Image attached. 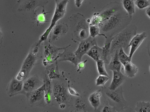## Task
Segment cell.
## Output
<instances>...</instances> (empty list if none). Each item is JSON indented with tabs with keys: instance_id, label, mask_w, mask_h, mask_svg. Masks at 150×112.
Masks as SVG:
<instances>
[{
	"instance_id": "1",
	"label": "cell",
	"mask_w": 150,
	"mask_h": 112,
	"mask_svg": "<svg viewBox=\"0 0 150 112\" xmlns=\"http://www.w3.org/2000/svg\"><path fill=\"white\" fill-rule=\"evenodd\" d=\"M132 20L123 8L120 10L99 27L100 33L105 38L113 37L128 26Z\"/></svg>"
},
{
	"instance_id": "2",
	"label": "cell",
	"mask_w": 150,
	"mask_h": 112,
	"mask_svg": "<svg viewBox=\"0 0 150 112\" xmlns=\"http://www.w3.org/2000/svg\"><path fill=\"white\" fill-rule=\"evenodd\" d=\"M71 40L79 43L90 36L89 25L84 15L79 13L73 14L69 18Z\"/></svg>"
},
{
	"instance_id": "3",
	"label": "cell",
	"mask_w": 150,
	"mask_h": 112,
	"mask_svg": "<svg viewBox=\"0 0 150 112\" xmlns=\"http://www.w3.org/2000/svg\"><path fill=\"white\" fill-rule=\"evenodd\" d=\"M137 27L135 25H129L113 37L110 54L112 55L116 50L121 47L127 50L130 40L137 34Z\"/></svg>"
},
{
	"instance_id": "4",
	"label": "cell",
	"mask_w": 150,
	"mask_h": 112,
	"mask_svg": "<svg viewBox=\"0 0 150 112\" xmlns=\"http://www.w3.org/2000/svg\"><path fill=\"white\" fill-rule=\"evenodd\" d=\"M69 0H56V6L54 12L50 26L41 36L38 44L45 40L50 32L58 20L64 16L66 11L67 4Z\"/></svg>"
},
{
	"instance_id": "5",
	"label": "cell",
	"mask_w": 150,
	"mask_h": 112,
	"mask_svg": "<svg viewBox=\"0 0 150 112\" xmlns=\"http://www.w3.org/2000/svg\"><path fill=\"white\" fill-rule=\"evenodd\" d=\"M123 8L122 5L116 2H110L103 7L97 13L100 17L102 21L99 27L116 12Z\"/></svg>"
},
{
	"instance_id": "6",
	"label": "cell",
	"mask_w": 150,
	"mask_h": 112,
	"mask_svg": "<svg viewBox=\"0 0 150 112\" xmlns=\"http://www.w3.org/2000/svg\"><path fill=\"white\" fill-rule=\"evenodd\" d=\"M48 2L47 0H19L16 7L19 11H33L38 6H44Z\"/></svg>"
},
{
	"instance_id": "7",
	"label": "cell",
	"mask_w": 150,
	"mask_h": 112,
	"mask_svg": "<svg viewBox=\"0 0 150 112\" xmlns=\"http://www.w3.org/2000/svg\"><path fill=\"white\" fill-rule=\"evenodd\" d=\"M69 94L68 88L63 84L57 83L54 86L53 91V97L59 104H61L67 102L69 98Z\"/></svg>"
},
{
	"instance_id": "8",
	"label": "cell",
	"mask_w": 150,
	"mask_h": 112,
	"mask_svg": "<svg viewBox=\"0 0 150 112\" xmlns=\"http://www.w3.org/2000/svg\"><path fill=\"white\" fill-rule=\"evenodd\" d=\"M79 44L77 49L74 52L81 61L83 56L86 54L88 51L97 43L96 38H93L90 36L86 39L80 42Z\"/></svg>"
},
{
	"instance_id": "9",
	"label": "cell",
	"mask_w": 150,
	"mask_h": 112,
	"mask_svg": "<svg viewBox=\"0 0 150 112\" xmlns=\"http://www.w3.org/2000/svg\"><path fill=\"white\" fill-rule=\"evenodd\" d=\"M123 89L120 86L114 91L110 90L107 92L106 95L113 101L120 104L123 109L129 108L128 103L124 98Z\"/></svg>"
},
{
	"instance_id": "10",
	"label": "cell",
	"mask_w": 150,
	"mask_h": 112,
	"mask_svg": "<svg viewBox=\"0 0 150 112\" xmlns=\"http://www.w3.org/2000/svg\"><path fill=\"white\" fill-rule=\"evenodd\" d=\"M69 27L67 24L59 23L56 24L50 32V42H51L65 35L68 31Z\"/></svg>"
},
{
	"instance_id": "11",
	"label": "cell",
	"mask_w": 150,
	"mask_h": 112,
	"mask_svg": "<svg viewBox=\"0 0 150 112\" xmlns=\"http://www.w3.org/2000/svg\"><path fill=\"white\" fill-rule=\"evenodd\" d=\"M147 36V32H143L136 34L131 39L129 45L130 48L129 56L131 59L135 51Z\"/></svg>"
},
{
	"instance_id": "12",
	"label": "cell",
	"mask_w": 150,
	"mask_h": 112,
	"mask_svg": "<svg viewBox=\"0 0 150 112\" xmlns=\"http://www.w3.org/2000/svg\"><path fill=\"white\" fill-rule=\"evenodd\" d=\"M44 87L43 85L33 91L28 93L27 99L30 104L35 105L43 100L44 94Z\"/></svg>"
},
{
	"instance_id": "13",
	"label": "cell",
	"mask_w": 150,
	"mask_h": 112,
	"mask_svg": "<svg viewBox=\"0 0 150 112\" xmlns=\"http://www.w3.org/2000/svg\"><path fill=\"white\" fill-rule=\"evenodd\" d=\"M42 82L38 77L33 76L23 83V90L28 93L40 88Z\"/></svg>"
},
{
	"instance_id": "14",
	"label": "cell",
	"mask_w": 150,
	"mask_h": 112,
	"mask_svg": "<svg viewBox=\"0 0 150 112\" xmlns=\"http://www.w3.org/2000/svg\"><path fill=\"white\" fill-rule=\"evenodd\" d=\"M112 80L108 87L109 90L114 91L117 89L124 82L126 79L125 76L120 71H113Z\"/></svg>"
},
{
	"instance_id": "15",
	"label": "cell",
	"mask_w": 150,
	"mask_h": 112,
	"mask_svg": "<svg viewBox=\"0 0 150 112\" xmlns=\"http://www.w3.org/2000/svg\"><path fill=\"white\" fill-rule=\"evenodd\" d=\"M70 46V44L68 46L64 49V50L63 53L59 54V61H69L76 66L81 61L76 56L74 52L67 49L68 47Z\"/></svg>"
},
{
	"instance_id": "16",
	"label": "cell",
	"mask_w": 150,
	"mask_h": 112,
	"mask_svg": "<svg viewBox=\"0 0 150 112\" xmlns=\"http://www.w3.org/2000/svg\"><path fill=\"white\" fill-rule=\"evenodd\" d=\"M23 83L16 79L12 80L8 88V93L10 96H12L19 93L23 90Z\"/></svg>"
},
{
	"instance_id": "17",
	"label": "cell",
	"mask_w": 150,
	"mask_h": 112,
	"mask_svg": "<svg viewBox=\"0 0 150 112\" xmlns=\"http://www.w3.org/2000/svg\"><path fill=\"white\" fill-rule=\"evenodd\" d=\"M116 50L112 55L111 61L108 66V69L113 71H120L122 64L120 62L118 57V51Z\"/></svg>"
},
{
	"instance_id": "18",
	"label": "cell",
	"mask_w": 150,
	"mask_h": 112,
	"mask_svg": "<svg viewBox=\"0 0 150 112\" xmlns=\"http://www.w3.org/2000/svg\"><path fill=\"white\" fill-rule=\"evenodd\" d=\"M123 65L125 76L130 78L134 77L138 71L137 66L131 61L127 62Z\"/></svg>"
},
{
	"instance_id": "19",
	"label": "cell",
	"mask_w": 150,
	"mask_h": 112,
	"mask_svg": "<svg viewBox=\"0 0 150 112\" xmlns=\"http://www.w3.org/2000/svg\"><path fill=\"white\" fill-rule=\"evenodd\" d=\"M101 89L97 90L91 94L88 97V100L95 110L99 107L100 104V98L102 95Z\"/></svg>"
},
{
	"instance_id": "20",
	"label": "cell",
	"mask_w": 150,
	"mask_h": 112,
	"mask_svg": "<svg viewBox=\"0 0 150 112\" xmlns=\"http://www.w3.org/2000/svg\"><path fill=\"white\" fill-rule=\"evenodd\" d=\"M113 37H107L105 38L106 40L104 43L103 47H102V54L100 59L104 60L106 63L108 62L107 57L110 54L111 44Z\"/></svg>"
},
{
	"instance_id": "21",
	"label": "cell",
	"mask_w": 150,
	"mask_h": 112,
	"mask_svg": "<svg viewBox=\"0 0 150 112\" xmlns=\"http://www.w3.org/2000/svg\"><path fill=\"white\" fill-rule=\"evenodd\" d=\"M102 51V48L100 47L96 44L88 51L86 54L96 61L100 58Z\"/></svg>"
},
{
	"instance_id": "22",
	"label": "cell",
	"mask_w": 150,
	"mask_h": 112,
	"mask_svg": "<svg viewBox=\"0 0 150 112\" xmlns=\"http://www.w3.org/2000/svg\"><path fill=\"white\" fill-rule=\"evenodd\" d=\"M122 6L129 15H132L135 13V4L134 0H121Z\"/></svg>"
},
{
	"instance_id": "23",
	"label": "cell",
	"mask_w": 150,
	"mask_h": 112,
	"mask_svg": "<svg viewBox=\"0 0 150 112\" xmlns=\"http://www.w3.org/2000/svg\"><path fill=\"white\" fill-rule=\"evenodd\" d=\"M35 58L34 54H29L24 61L21 69L25 70L28 73L32 67Z\"/></svg>"
},
{
	"instance_id": "24",
	"label": "cell",
	"mask_w": 150,
	"mask_h": 112,
	"mask_svg": "<svg viewBox=\"0 0 150 112\" xmlns=\"http://www.w3.org/2000/svg\"><path fill=\"white\" fill-rule=\"evenodd\" d=\"M136 112H150V102L140 101L137 102L134 108Z\"/></svg>"
},
{
	"instance_id": "25",
	"label": "cell",
	"mask_w": 150,
	"mask_h": 112,
	"mask_svg": "<svg viewBox=\"0 0 150 112\" xmlns=\"http://www.w3.org/2000/svg\"><path fill=\"white\" fill-rule=\"evenodd\" d=\"M98 72L99 75H104L109 77L105 66V62L103 60L99 59L96 61Z\"/></svg>"
},
{
	"instance_id": "26",
	"label": "cell",
	"mask_w": 150,
	"mask_h": 112,
	"mask_svg": "<svg viewBox=\"0 0 150 112\" xmlns=\"http://www.w3.org/2000/svg\"><path fill=\"white\" fill-rule=\"evenodd\" d=\"M118 55L119 60L123 65L131 61L132 59L125 53L122 47L119 49Z\"/></svg>"
},
{
	"instance_id": "27",
	"label": "cell",
	"mask_w": 150,
	"mask_h": 112,
	"mask_svg": "<svg viewBox=\"0 0 150 112\" xmlns=\"http://www.w3.org/2000/svg\"><path fill=\"white\" fill-rule=\"evenodd\" d=\"M89 31L90 36L93 38H95L98 36L103 35L100 33V29L98 25H89Z\"/></svg>"
},
{
	"instance_id": "28",
	"label": "cell",
	"mask_w": 150,
	"mask_h": 112,
	"mask_svg": "<svg viewBox=\"0 0 150 112\" xmlns=\"http://www.w3.org/2000/svg\"><path fill=\"white\" fill-rule=\"evenodd\" d=\"M86 104L83 100L80 98H78L75 100V106L77 111H84L86 108Z\"/></svg>"
},
{
	"instance_id": "29",
	"label": "cell",
	"mask_w": 150,
	"mask_h": 112,
	"mask_svg": "<svg viewBox=\"0 0 150 112\" xmlns=\"http://www.w3.org/2000/svg\"><path fill=\"white\" fill-rule=\"evenodd\" d=\"M135 5L140 9H142L149 6L150 3L148 0H135Z\"/></svg>"
},
{
	"instance_id": "30",
	"label": "cell",
	"mask_w": 150,
	"mask_h": 112,
	"mask_svg": "<svg viewBox=\"0 0 150 112\" xmlns=\"http://www.w3.org/2000/svg\"><path fill=\"white\" fill-rule=\"evenodd\" d=\"M110 77L107 76L99 75L96 80V86L104 85L108 81Z\"/></svg>"
},
{
	"instance_id": "31",
	"label": "cell",
	"mask_w": 150,
	"mask_h": 112,
	"mask_svg": "<svg viewBox=\"0 0 150 112\" xmlns=\"http://www.w3.org/2000/svg\"><path fill=\"white\" fill-rule=\"evenodd\" d=\"M68 83L67 88L69 93L73 96L78 97H80L79 94L75 89L70 87L69 80L68 81Z\"/></svg>"
},
{
	"instance_id": "32",
	"label": "cell",
	"mask_w": 150,
	"mask_h": 112,
	"mask_svg": "<svg viewBox=\"0 0 150 112\" xmlns=\"http://www.w3.org/2000/svg\"><path fill=\"white\" fill-rule=\"evenodd\" d=\"M115 108L108 105L105 106L102 109V112H116Z\"/></svg>"
},
{
	"instance_id": "33",
	"label": "cell",
	"mask_w": 150,
	"mask_h": 112,
	"mask_svg": "<svg viewBox=\"0 0 150 112\" xmlns=\"http://www.w3.org/2000/svg\"><path fill=\"white\" fill-rule=\"evenodd\" d=\"M88 61V59H86L84 61L79 62L77 64L78 68L77 70L78 72H79L80 70L83 69L85 66L86 63Z\"/></svg>"
},
{
	"instance_id": "34",
	"label": "cell",
	"mask_w": 150,
	"mask_h": 112,
	"mask_svg": "<svg viewBox=\"0 0 150 112\" xmlns=\"http://www.w3.org/2000/svg\"><path fill=\"white\" fill-rule=\"evenodd\" d=\"M84 0H75V5L77 8H79L81 6Z\"/></svg>"
},
{
	"instance_id": "35",
	"label": "cell",
	"mask_w": 150,
	"mask_h": 112,
	"mask_svg": "<svg viewBox=\"0 0 150 112\" xmlns=\"http://www.w3.org/2000/svg\"><path fill=\"white\" fill-rule=\"evenodd\" d=\"M145 13L150 19V6L146 8L145 11Z\"/></svg>"
},
{
	"instance_id": "36",
	"label": "cell",
	"mask_w": 150,
	"mask_h": 112,
	"mask_svg": "<svg viewBox=\"0 0 150 112\" xmlns=\"http://www.w3.org/2000/svg\"><path fill=\"white\" fill-rule=\"evenodd\" d=\"M148 53L150 58V40L149 42L147 45Z\"/></svg>"
},
{
	"instance_id": "37",
	"label": "cell",
	"mask_w": 150,
	"mask_h": 112,
	"mask_svg": "<svg viewBox=\"0 0 150 112\" xmlns=\"http://www.w3.org/2000/svg\"></svg>"
}]
</instances>
